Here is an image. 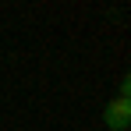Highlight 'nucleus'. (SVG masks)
<instances>
[{
	"instance_id": "obj_1",
	"label": "nucleus",
	"mask_w": 131,
	"mask_h": 131,
	"mask_svg": "<svg viewBox=\"0 0 131 131\" xmlns=\"http://www.w3.org/2000/svg\"><path fill=\"white\" fill-rule=\"evenodd\" d=\"M103 121H106L110 131H124V128L131 124V99H124V96L110 99L106 110H103Z\"/></svg>"
},
{
	"instance_id": "obj_2",
	"label": "nucleus",
	"mask_w": 131,
	"mask_h": 131,
	"mask_svg": "<svg viewBox=\"0 0 131 131\" xmlns=\"http://www.w3.org/2000/svg\"><path fill=\"white\" fill-rule=\"evenodd\" d=\"M121 96H124V99H131V71L124 74V82H121Z\"/></svg>"
}]
</instances>
